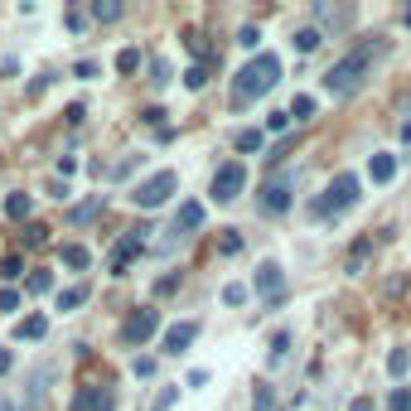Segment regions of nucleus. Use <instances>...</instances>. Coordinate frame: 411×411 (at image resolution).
Returning <instances> with one entry per match:
<instances>
[{
	"label": "nucleus",
	"mask_w": 411,
	"mask_h": 411,
	"mask_svg": "<svg viewBox=\"0 0 411 411\" xmlns=\"http://www.w3.org/2000/svg\"><path fill=\"white\" fill-rule=\"evenodd\" d=\"M387 53H392V39H363V44H353L344 58H334V68L320 78V87H325L329 97H353V92L372 78V63L387 58Z\"/></svg>",
	"instance_id": "f257e3e1"
},
{
	"label": "nucleus",
	"mask_w": 411,
	"mask_h": 411,
	"mask_svg": "<svg viewBox=\"0 0 411 411\" xmlns=\"http://www.w3.org/2000/svg\"><path fill=\"white\" fill-rule=\"evenodd\" d=\"M276 82H281V58H276V53L247 58L242 68H237V78H233V107H252V102L266 97Z\"/></svg>",
	"instance_id": "f03ea898"
},
{
	"label": "nucleus",
	"mask_w": 411,
	"mask_h": 411,
	"mask_svg": "<svg viewBox=\"0 0 411 411\" xmlns=\"http://www.w3.org/2000/svg\"><path fill=\"white\" fill-rule=\"evenodd\" d=\"M358 189H363V184H358V174H334V184L325 189V199H315V204H310V213H315V218H339V213H348V208L363 199Z\"/></svg>",
	"instance_id": "7ed1b4c3"
},
{
	"label": "nucleus",
	"mask_w": 411,
	"mask_h": 411,
	"mask_svg": "<svg viewBox=\"0 0 411 411\" xmlns=\"http://www.w3.org/2000/svg\"><path fill=\"white\" fill-rule=\"evenodd\" d=\"M242 189H247V164L242 160H223L213 169L208 199H213V204H233V199H242Z\"/></svg>",
	"instance_id": "20e7f679"
},
{
	"label": "nucleus",
	"mask_w": 411,
	"mask_h": 411,
	"mask_svg": "<svg viewBox=\"0 0 411 411\" xmlns=\"http://www.w3.org/2000/svg\"><path fill=\"white\" fill-rule=\"evenodd\" d=\"M290 194H295V169H281V174H271V179L256 189V208L276 218V213L290 208Z\"/></svg>",
	"instance_id": "39448f33"
},
{
	"label": "nucleus",
	"mask_w": 411,
	"mask_h": 411,
	"mask_svg": "<svg viewBox=\"0 0 411 411\" xmlns=\"http://www.w3.org/2000/svg\"><path fill=\"white\" fill-rule=\"evenodd\" d=\"M174 189H179V174H174V169H160V174L141 179V184L131 189V204H136V208H160Z\"/></svg>",
	"instance_id": "423d86ee"
},
{
	"label": "nucleus",
	"mask_w": 411,
	"mask_h": 411,
	"mask_svg": "<svg viewBox=\"0 0 411 411\" xmlns=\"http://www.w3.org/2000/svg\"><path fill=\"white\" fill-rule=\"evenodd\" d=\"M150 233H155V228H145V223H141V228H131L122 242L112 247V261H107V271H112V276H126V266H131V261H136V256L150 247Z\"/></svg>",
	"instance_id": "0eeeda50"
},
{
	"label": "nucleus",
	"mask_w": 411,
	"mask_h": 411,
	"mask_svg": "<svg viewBox=\"0 0 411 411\" xmlns=\"http://www.w3.org/2000/svg\"><path fill=\"white\" fill-rule=\"evenodd\" d=\"M155 329H160V310H155V305H141V310H131V320L122 325V344L136 348V344H145Z\"/></svg>",
	"instance_id": "6e6552de"
},
{
	"label": "nucleus",
	"mask_w": 411,
	"mask_h": 411,
	"mask_svg": "<svg viewBox=\"0 0 411 411\" xmlns=\"http://www.w3.org/2000/svg\"><path fill=\"white\" fill-rule=\"evenodd\" d=\"M68 411H117V397H112V387L82 382L78 392H73V402H68Z\"/></svg>",
	"instance_id": "1a4fd4ad"
},
{
	"label": "nucleus",
	"mask_w": 411,
	"mask_h": 411,
	"mask_svg": "<svg viewBox=\"0 0 411 411\" xmlns=\"http://www.w3.org/2000/svg\"><path fill=\"white\" fill-rule=\"evenodd\" d=\"M53 377H58V363H39L30 372V382H25V411H39L48 402V382Z\"/></svg>",
	"instance_id": "9d476101"
},
{
	"label": "nucleus",
	"mask_w": 411,
	"mask_h": 411,
	"mask_svg": "<svg viewBox=\"0 0 411 411\" xmlns=\"http://www.w3.org/2000/svg\"><path fill=\"white\" fill-rule=\"evenodd\" d=\"M252 286H256V295H276V290L286 286V271H281V261H261Z\"/></svg>",
	"instance_id": "9b49d317"
},
{
	"label": "nucleus",
	"mask_w": 411,
	"mask_h": 411,
	"mask_svg": "<svg viewBox=\"0 0 411 411\" xmlns=\"http://www.w3.org/2000/svg\"><path fill=\"white\" fill-rule=\"evenodd\" d=\"M194 339H199V325H194V320H184V325H169V329H164V353H184Z\"/></svg>",
	"instance_id": "f8f14e48"
},
{
	"label": "nucleus",
	"mask_w": 411,
	"mask_h": 411,
	"mask_svg": "<svg viewBox=\"0 0 411 411\" xmlns=\"http://www.w3.org/2000/svg\"><path fill=\"white\" fill-rule=\"evenodd\" d=\"M368 256H372V237H358V242L348 247V256H344V276H363Z\"/></svg>",
	"instance_id": "ddd939ff"
},
{
	"label": "nucleus",
	"mask_w": 411,
	"mask_h": 411,
	"mask_svg": "<svg viewBox=\"0 0 411 411\" xmlns=\"http://www.w3.org/2000/svg\"><path fill=\"white\" fill-rule=\"evenodd\" d=\"M194 228H204V204H179V213H174V233L184 237V233H194Z\"/></svg>",
	"instance_id": "4468645a"
},
{
	"label": "nucleus",
	"mask_w": 411,
	"mask_h": 411,
	"mask_svg": "<svg viewBox=\"0 0 411 411\" xmlns=\"http://www.w3.org/2000/svg\"><path fill=\"white\" fill-rule=\"evenodd\" d=\"M368 174H372V184H392V179H397V155L377 150V155L368 160Z\"/></svg>",
	"instance_id": "2eb2a0df"
},
{
	"label": "nucleus",
	"mask_w": 411,
	"mask_h": 411,
	"mask_svg": "<svg viewBox=\"0 0 411 411\" xmlns=\"http://www.w3.org/2000/svg\"><path fill=\"white\" fill-rule=\"evenodd\" d=\"M58 256H63V266H68V271H87V266H92V252H87L82 242H68Z\"/></svg>",
	"instance_id": "dca6fc26"
},
{
	"label": "nucleus",
	"mask_w": 411,
	"mask_h": 411,
	"mask_svg": "<svg viewBox=\"0 0 411 411\" xmlns=\"http://www.w3.org/2000/svg\"><path fill=\"white\" fill-rule=\"evenodd\" d=\"M44 334H48V320H44V315H25V320L15 325V339H30V344L44 339Z\"/></svg>",
	"instance_id": "f3484780"
},
{
	"label": "nucleus",
	"mask_w": 411,
	"mask_h": 411,
	"mask_svg": "<svg viewBox=\"0 0 411 411\" xmlns=\"http://www.w3.org/2000/svg\"><path fill=\"white\" fill-rule=\"evenodd\" d=\"M233 145H237L242 155H256V150L266 145V131H256V126H247V131H237V136H233Z\"/></svg>",
	"instance_id": "a211bd4d"
},
{
	"label": "nucleus",
	"mask_w": 411,
	"mask_h": 411,
	"mask_svg": "<svg viewBox=\"0 0 411 411\" xmlns=\"http://www.w3.org/2000/svg\"><path fill=\"white\" fill-rule=\"evenodd\" d=\"M30 213H34V199H30V194H10V199H5V218H15V223H25Z\"/></svg>",
	"instance_id": "6ab92c4d"
},
{
	"label": "nucleus",
	"mask_w": 411,
	"mask_h": 411,
	"mask_svg": "<svg viewBox=\"0 0 411 411\" xmlns=\"http://www.w3.org/2000/svg\"><path fill=\"white\" fill-rule=\"evenodd\" d=\"M122 0H92V20H97V25H112V20H122Z\"/></svg>",
	"instance_id": "aec40b11"
},
{
	"label": "nucleus",
	"mask_w": 411,
	"mask_h": 411,
	"mask_svg": "<svg viewBox=\"0 0 411 411\" xmlns=\"http://www.w3.org/2000/svg\"><path fill=\"white\" fill-rule=\"evenodd\" d=\"M20 276H25V256L20 252H5L0 256V281H20Z\"/></svg>",
	"instance_id": "412c9836"
},
{
	"label": "nucleus",
	"mask_w": 411,
	"mask_h": 411,
	"mask_svg": "<svg viewBox=\"0 0 411 411\" xmlns=\"http://www.w3.org/2000/svg\"><path fill=\"white\" fill-rule=\"evenodd\" d=\"M87 295H92L87 286H68V290H58V310H63V315H68V310H78V305H87Z\"/></svg>",
	"instance_id": "4be33fe9"
},
{
	"label": "nucleus",
	"mask_w": 411,
	"mask_h": 411,
	"mask_svg": "<svg viewBox=\"0 0 411 411\" xmlns=\"http://www.w3.org/2000/svg\"><path fill=\"white\" fill-rule=\"evenodd\" d=\"M102 208H107V199H102V194H92V199H82V204L73 208V223H92V218H97Z\"/></svg>",
	"instance_id": "5701e85b"
},
{
	"label": "nucleus",
	"mask_w": 411,
	"mask_h": 411,
	"mask_svg": "<svg viewBox=\"0 0 411 411\" xmlns=\"http://www.w3.org/2000/svg\"><path fill=\"white\" fill-rule=\"evenodd\" d=\"M320 39H325V34H320V30H315V25H310V30H295V53H315V48H320Z\"/></svg>",
	"instance_id": "b1692460"
},
{
	"label": "nucleus",
	"mask_w": 411,
	"mask_h": 411,
	"mask_svg": "<svg viewBox=\"0 0 411 411\" xmlns=\"http://www.w3.org/2000/svg\"><path fill=\"white\" fill-rule=\"evenodd\" d=\"M242 252V233L237 228H223V237H218V256H237Z\"/></svg>",
	"instance_id": "393cba45"
},
{
	"label": "nucleus",
	"mask_w": 411,
	"mask_h": 411,
	"mask_svg": "<svg viewBox=\"0 0 411 411\" xmlns=\"http://www.w3.org/2000/svg\"><path fill=\"white\" fill-rule=\"evenodd\" d=\"M252 411H276V392H271V382H256V392H252Z\"/></svg>",
	"instance_id": "a878e982"
},
{
	"label": "nucleus",
	"mask_w": 411,
	"mask_h": 411,
	"mask_svg": "<svg viewBox=\"0 0 411 411\" xmlns=\"http://www.w3.org/2000/svg\"><path fill=\"white\" fill-rule=\"evenodd\" d=\"M266 353H271V363L286 358V353H290V329H276V334H271V348H266Z\"/></svg>",
	"instance_id": "bb28decb"
},
{
	"label": "nucleus",
	"mask_w": 411,
	"mask_h": 411,
	"mask_svg": "<svg viewBox=\"0 0 411 411\" xmlns=\"http://www.w3.org/2000/svg\"><path fill=\"white\" fill-rule=\"evenodd\" d=\"M184 48H189V53H194L199 63H208V39L199 34V30H189V34H184Z\"/></svg>",
	"instance_id": "cd10ccee"
},
{
	"label": "nucleus",
	"mask_w": 411,
	"mask_h": 411,
	"mask_svg": "<svg viewBox=\"0 0 411 411\" xmlns=\"http://www.w3.org/2000/svg\"><path fill=\"white\" fill-rule=\"evenodd\" d=\"M184 87H189V92L208 87V63H194V68H184Z\"/></svg>",
	"instance_id": "c85d7f7f"
},
{
	"label": "nucleus",
	"mask_w": 411,
	"mask_h": 411,
	"mask_svg": "<svg viewBox=\"0 0 411 411\" xmlns=\"http://www.w3.org/2000/svg\"><path fill=\"white\" fill-rule=\"evenodd\" d=\"M290 117H295V122H310V117H315V97H305V92H300V97L290 102Z\"/></svg>",
	"instance_id": "c756f323"
},
{
	"label": "nucleus",
	"mask_w": 411,
	"mask_h": 411,
	"mask_svg": "<svg viewBox=\"0 0 411 411\" xmlns=\"http://www.w3.org/2000/svg\"><path fill=\"white\" fill-rule=\"evenodd\" d=\"M141 68V48H122L117 53V73H136Z\"/></svg>",
	"instance_id": "7c9ffc66"
},
{
	"label": "nucleus",
	"mask_w": 411,
	"mask_h": 411,
	"mask_svg": "<svg viewBox=\"0 0 411 411\" xmlns=\"http://www.w3.org/2000/svg\"><path fill=\"white\" fill-rule=\"evenodd\" d=\"M97 73H102V63H97V58H78V63H73V78H82V82H92Z\"/></svg>",
	"instance_id": "2f4dec72"
},
{
	"label": "nucleus",
	"mask_w": 411,
	"mask_h": 411,
	"mask_svg": "<svg viewBox=\"0 0 411 411\" xmlns=\"http://www.w3.org/2000/svg\"><path fill=\"white\" fill-rule=\"evenodd\" d=\"M407 363H411L407 348H392V353H387V372H392V377H402V372H407Z\"/></svg>",
	"instance_id": "473e14b6"
},
{
	"label": "nucleus",
	"mask_w": 411,
	"mask_h": 411,
	"mask_svg": "<svg viewBox=\"0 0 411 411\" xmlns=\"http://www.w3.org/2000/svg\"><path fill=\"white\" fill-rule=\"evenodd\" d=\"M387 411H411V387H392V397H387Z\"/></svg>",
	"instance_id": "72a5a7b5"
},
{
	"label": "nucleus",
	"mask_w": 411,
	"mask_h": 411,
	"mask_svg": "<svg viewBox=\"0 0 411 411\" xmlns=\"http://www.w3.org/2000/svg\"><path fill=\"white\" fill-rule=\"evenodd\" d=\"M25 290H30V295H44V290H53V276H48V271H34V276L25 281Z\"/></svg>",
	"instance_id": "f704fd0d"
},
{
	"label": "nucleus",
	"mask_w": 411,
	"mask_h": 411,
	"mask_svg": "<svg viewBox=\"0 0 411 411\" xmlns=\"http://www.w3.org/2000/svg\"><path fill=\"white\" fill-rule=\"evenodd\" d=\"M48 242V228H44V223H30V228H25V247H44Z\"/></svg>",
	"instance_id": "c9c22d12"
},
{
	"label": "nucleus",
	"mask_w": 411,
	"mask_h": 411,
	"mask_svg": "<svg viewBox=\"0 0 411 411\" xmlns=\"http://www.w3.org/2000/svg\"><path fill=\"white\" fill-rule=\"evenodd\" d=\"M169 78H174V68H169L164 58H155V63H150V82H155V87H164Z\"/></svg>",
	"instance_id": "e433bc0d"
},
{
	"label": "nucleus",
	"mask_w": 411,
	"mask_h": 411,
	"mask_svg": "<svg viewBox=\"0 0 411 411\" xmlns=\"http://www.w3.org/2000/svg\"><path fill=\"white\" fill-rule=\"evenodd\" d=\"M242 300H247V286H242V281L223 286V305H242Z\"/></svg>",
	"instance_id": "4c0bfd02"
},
{
	"label": "nucleus",
	"mask_w": 411,
	"mask_h": 411,
	"mask_svg": "<svg viewBox=\"0 0 411 411\" xmlns=\"http://www.w3.org/2000/svg\"><path fill=\"white\" fill-rule=\"evenodd\" d=\"M141 122H145V126H155V131H160V126H164V107H145V112H141Z\"/></svg>",
	"instance_id": "58836bf2"
},
{
	"label": "nucleus",
	"mask_w": 411,
	"mask_h": 411,
	"mask_svg": "<svg viewBox=\"0 0 411 411\" xmlns=\"http://www.w3.org/2000/svg\"><path fill=\"white\" fill-rule=\"evenodd\" d=\"M0 310H5V315H10V310H20V290H0Z\"/></svg>",
	"instance_id": "ea45409f"
},
{
	"label": "nucleus",
	"mask_w": 411,
	"mask_h": 411,
	"mask_svg": "<svg viewBox=\"0 0 411 411\" xmlns=\"http://www.w3.org/2000/svg\"><path fill=\"white\" fill-rule=\"evenodd\" d=\"M256 39H261L256 25H242V30H237V44H242V48H256Z\"/></svg>",
	"instance_id": "a19ab883"
},
{
	"label": "nucleus",
	"mask_w": 411,
	"mask_h": 411,
	"mask_svg": "<svg viewBox=\"0 0 411 411\" xmlns=\"http://www.w3.org/2000/svg\"><path fill=\"white\" fill-rule=\"evenodd\" d=\"M131 372H136V377H150V372H155V358H131Z\"/></svg>",
	"instance_id": "79ce46f5"
},
{
	"label": "nucleus",
	"mask_w": 411,
	"mask_h": 411,
	"mask_svg": "<svg viewBox=\"0 0 411 411\" xmlns=\"http://www.w3.org/2000/svg\"><path fill=\"white\" fill-rule=\"evenodd\" d=\"M290 126V112H271V122H266V131H286Z\"/></svg>",
	"instance_id": "37998d69"
},
{
	"label": "nucleus",
	"mask_w": 411,
	"mask_h": 411,
	"mask_svg": "<svg viewBox=\"0 0 411 411\" xmlns=\"http://www.w3.org/2000/svg\"><path fill=\"white\" fill-rule=\"evenodd\" d=\"M68 30H73V34L87 30V15H82V10H68Z\"/></svg>",
	"instance_id": "c03bdc74"
},
{
	"label": "nucleus",
	"mask_w": 411,
	"mask_h": 411,
	"mask_svg": "<svg viewBox=\"0 0 411 411\" xmlns=\"http://www.w3.org/2000/svg\"><path fill=\"white\" fill-rule=\"evenodd\" d=\"M63 117H68V122L78 126V122H82V117H87V107H82V102H68V112H63Z\"/></svg>",
	"instance_id": "a18cd8bd"
},
{
	"label": "nucleus",
	"mask_w": 411,
	"mask_h": 411,
	"mask_svg": "<svg viewBox=\"0 0 411 411\" xmlns=\"http://www.w3.org/2000/svg\"><path fill=\"white\" fill-rule=\"evenodd\" d=\"M53 78H58V73H39V78L30 82V92H34V97H39V92H44V87H48V82H53Z\"/></svg>",
	"instance_id": "49530a36"
},
{
	"label": "nucleus",
	"mask_w": 411,
	"mask_h": 411,
	"mask_svg": "<svg viewBox=\"0 0 411 411\" xmlns=\"http://www.w3.org/2000/svg\"><path fill=\"white\" fill-rule=\"evenodd\" d=\"M174 397H179V387H164V392H160V411L174 407Z\"/></svg>",
	"instance_id": "de8ad7c7"
},
{
	"label": "nucleus",
	"mask_w": 411,
	"mask_h": 411,
	"mask_svg": "<svg viewBox=\"0 0 411 411\" xmlns=\"http://www.w3.org/2000/svg\"><path fill=\"white\" fill-rule=\"evenodd\" d=\"M174 286H179V276H160V286H155V295H169Z\"/></svg>",
	"instance_id": "09e8293b"
},
{
	"label": "nucleus",
	"mask_w": 411,
	"mask_h": 411,
	"mask_svg": "<svg viewBox=\"0 0 411 411\" xmlns=\"http://www.w3.org/2000/svg\"><path fill=\"white\" fill-rule=\"evenodd\" d=\"M10 368H15V353H10V348H0V377H5Z\"/></svg>",
	"instance_id": "8fccbe9b"
},
{
	"label": "nucleus",
	"mask_w": 411,
	"mask_h": 411,
	"mask_svg": "<svg viewBox=\"0 0 411 411\" xmlns=\"http://www.w3.org/2000/svg\"><path fill=\"white\" fill-rule=\"evenodd\" d=\"M348 411H372V397H353V407Z\"/></svg>",
	"instance_id": "3c124183"
},
{
	"label": "nucleus",
	"mask_w": 411,
	"mask_h": 411,
	"mask_svg": "<svg viewBox=\"0 0 411 411\" xmlns=\"http://www.w3.org/2000/svg\"><path fill=\"white\" fill-rule=\"evenodd\" d=\"M402 141H407V145H411V122H402Z\"/></svg>",
	"instance_id": "603ef678"
},
{
	"label": "nucleus",
	"mask_w": 411,
	"mask_h": 411,
	"mask_svg": "<svg viewBox=\"0 0 411 411\" xmlns=\"http://www.w3.org/2000/svg\"><path fill=\"white\" fill-rule=\"evenodd\" d=\"M0 411H15V402H10V397H0Z\"/></svg>",
	"instance_id": "864d4df0"
},
{
	"label": "nucleus",
	"mask_w": 411,
	"mask_h": 411,
	"mask_svg": "<svg viewBox=\"0 0 411 411\" xmlns=\"http://www.w3.org/2000/svg\"><path fill=\"white\" fill-rule=\"evenodd\" d=\"M402 25H411V10H402Z\"/></svg>",
	"instance_id": "5fc2aeb1"
}]
</instances>
